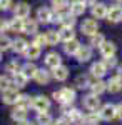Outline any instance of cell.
<instances>
[{"instance_id":"cell-1","label":"cell","mask_w":122,"mask_h":125,"mask_svg":"<svg viewBox=\"0 0 122 125\" xmlns=\"http://www.w3.org/2000/svg\"><path fill=\"white\" fill-rule=\"evenodd\" d=\"M52 22H59L62 27H70V29H74L75 17L70 13V12H59L55 17L52 19Z\"/></svg>"},{"instance_id":"cell-2","label":"cell","mask_w":122,"mask_h":125,"mask_svg":"<svg viewBox=\"0 0 122 125\" xmlns=\"http://www.w3.org/2000/svg\"><path fill=\"white\" fill-rule=\"evenodd\" d=\"M30 107H32L34 110H37L38 114H40V112H47L49 107H50V100H49L45 95H37V97L32 98Z\"/></svg>"},{"instance_id":"cell-3","label":"cell","mask_w":122,"mask_h":125,"mask_svg":"<svg viewBox=\"0 0 122 125\" xmlns=\"http://www.w3.org/2000/svg\"><path fill=\"white\" fill-rule=\"evenodd\" d=\"M19 92H17V88L12 85L10 88L7 90H3L2 92V102L3 104H7V105H13V104H17V100H19Z\"/></svg>"},{"instance_id":"cell-4","label":"cell","mask_w":122,"mask_h":125,"mask_svg":"<svg viewBox=\"0 0 122 125\" xmlns=\"http://www.w3.org/2000/svg\"><path fill=\"white\" fill-rule=\"evenodd\" d=\"M84 107L87 110H90V112H99L100 110V98H99V95L90 94V95L84 97Z\"/></svg>"},{"instance_id":"cell-5","label":"cell","mask_w":122,"mask_h":125,"mask_svg":"<svg viewBox=\"0 0 122 125\" xmlns=\"http://www.w3.org/2000/svg\"><path fill=\"white\" fill-rule=\"evenodd\" d=\"M80 30H82V33L85 35H95L97 33V30H99V23H97V20L94 19H85L82 22V25H80Z\"/></svg>"},{"instance_id":"cell-6","label":"cell","mask_w":122,"mask_h":125,"mask_svg":"<svg viewBox=\"0 0 122 125\" xmlns=\"http://www.w3.org/2000/svg\"><path fill=\"white\" fill-rule=\"evenodd\" d=\"M75 100V90L74 88H69V87H64L62 90H59V102L62 104H72Z\"/></svg>"},{"instance_id":"cell-7","label":"cell","mask_w":122,"mask_h":125,"mask_svg":"<svg viewBox=\"0 0 122 125\" xmlns=\"http://www.w3.org/2000/svg\"><path fill=\"white\" fill-rule=\"evenodd\" d=\"M13 15L17 17V19H27L28 15H30V5L25 3V2H19L15 7H13Z\"/></svg>"},{"instance_id":"cell-8","label":"cell","mask_w":122,"mask_h":125,"mask_svg":"<svg viewBox=\"0 0 122 125\" xmlns=\"http://www.w3.org/2000/svg\"><path fill=\"white\" fill-rule=\"evenodd\" d=\"M107 20L112 23L122 22V7L121 5H114L110 9H107Z\"/></svg>"},{"instance_id":"cell-9","label":"cell","mask_w":122,"mask_h":125,"mask_svg":"<svg viewBox=\"0 0 122 125\" xmlns=\"http://www.w3.org/2000/svg\"><path fill=\"white\" fill-rule=\"evenodd\" d=\"M69 9H70V13H72L74 17H79V15H84L85 13L87 5H85L82 0H72L70 5H69Z\"/></svg>"},{"instance_id":"cell-10","label":"cell","mask_w":122,"mask_h":125,"mask_svg":"<svg viewBox=\"0 0 122 125\" xmlns=\"http://www.w3.org/2000/svg\"><path fill=\"white\" fill-rule=\"evenodd\" d=\"M99 117H100V120H112L114 117H115V107H114L112 104H105V105L100 108Z\"/></svg>"},{"instance_id":"cell-11","label":"cell","mask_w":122,"mask_h":125,"mask_svg":"<svg viewBox=\"0 0 122 125\" xmlns=\"http://www.w3.org/2000/svg\"><path fill=\"white\" fill-rule=\"evenodd\" d=\"M37 19H38L40 23H49V22H52V19H54V13L47 7H40L37 10Z\"/></svg>"},{"instance_id":"cell-12","label":"cell","mask_w":122,"mask_h":125,"mask_svg":"<svg viewBox=\"0 0 122 125\" xmlns=\"http://www.w3.org/2000/svg\"><path fill=\"white\" fill-rule=\"evenodd\" d=\"M75 55H77V60L79 62H89L92 58V48L87 47V45H80Z\"/></svg>"},{"instance_id":"cell-13","label":"cell","mask_w":122,"mask_h":125,"mask_svg":"<svg viewBox=\"0 0 122 125\" xmlns=\"http://www.w3.org/2000/svg\"><path fill=\"white\" fill-rule=\"evenodd\" d=\"M52 77L55 78V80H59V82H64L69 77V68L65 65H59V67L52 68Z\"/></svg>"},{"instance_id":"cell-14","label":"cell","mask_w":122,"mask_h":125,"mask_svg":"<svg viewBox=\"0 0 122 125\" xmlns=\"http://www.w3.org/2000/svg\"><path fill=\"white\" fill-rule=\"evenodd\" d=\"M92 17L94 19H105L107 17V7H105V3L99 2V3L92 5Z\"/></svg>"},{"instance_id":"cell-15","label":"cell","mask_w":122,"mask_h":125,"mask_svg":"<svg viewBox=\"0 0 122 125\" xmlns=\"http://www.w3.org/2000/svg\"><path fill=\"white\" fill-rule=\"evenodd\" d=\"M12 120H15V122H25L27 120V108H22V107H15L13 110H12Z\"/></svg>"},{"instance_id":"cell-16","label":"cell","mask_w":122,"mask_h":125,"mask_svg":"<svg viewBox=\"0 0 122 125\" xmlns=\"http://www.w3.org/2000/svg\"><path fill=\"white\" fill-rule=\"evenodd\" d=\"M105 85H107V90H109V92L117 94V92H121V90H122V80L115 75V77L109 78V82H107Z\"/></svg>"},{"instance_id":"cell-17","label":"cell","mask_w":122,"mask_h":125,"mask_svg":"<svg viewBox=\"0 0 122 125\" xmlns=\"http://www.w3.org/2000/svg\"><path fill=\"white\" fill-rule=\"evenodd\" d=\"M65 115H67V120H69L70 124H82V118H84L82 112L77 110V108H70Z\"/></svg>"},{"instance_id":"cell-18","label":"cell","mask_w":122,"mask_h":125,"mask_svg":"<svg viewBox=\"0 0 122 125\" xmlns=\"http://www.w3.org/2000/svg\"><path fill=\"white\" fill-rule=\"evenodd\" d=\"M45 65L50 68H55L60 65V55L57 53V52H50L45 55Z\"/></svg>"},{"instance_id":"cell-19","label":"cell","mask_w":122,"mask_h":125,"mask_svg":"<svg viewBox=\"0 0 122 125\" xmlns=\"http://www.w3.org/2000/svg\"><path fill=\"white\" fill-rule=\"evenodd\" d=\"M100 53H102L104 57H112V55H115V43L114 42H104L102 45H100Z\"/></svg>"},{"instance_id":"cell-20","label":"cell","mask_w":122,"mask_h":125,"mask_svg":"<svg viewBox=\"0 0 122 125\" xmlns=\"http://www.w3.org/2000/svg\"><path fill=\"white\" fill-rule=\"evenodd\" d=\"M34 78H35V82H37L38 85H47L49 80H50V75H49V72H45L44 68H37Z\"/></svg>"},{"instance_id":"cell-21","label":"cell","mask_w":122,"mask_h":125,"mask_svg":"<svg viewBox=\"0 0 122 125\" xmlns=\"http://www.w3.org/2000/svg\"><path fill=\"white\" fill-rule=\"evenodd\" d=\"M90 88H92V94L94 95H100V94H104L105 90H107V85H105V82H102V80H92L90 82Z\"/></svg>"},{"instance_id":"cell-22","label":"cell","mask_w":122,"mask_h":125,"mask_svg":"<svg viewBox=\"0 0 122 125\" xmlns=\"http://www.w3.org/2000/svg\"><path fill=\"white\" fill-rule=\"evenodd\" d=\"M24 53H25V57H27V58H30V60H35V58L40 57V47H37L35 43H28Z\"/></svg>"},{"instance_id":"cell-23","label":"cell","mask_w":122,"mask_h":125,"mask_svg":"<svg viewBox=\"0 0 122 125\" xmlns=\"http://www.w3.org/2000/svg\"><path fill=\"white\" fill-rule=\"evenodd\" d=\"M105 72H107V68H105V65H104L102 62H97V63H94V65L90 67V73H92V77L100 78V77L105 75Z\"/></svg>"},{"instance_id":"cell-24","label":"cell","mask_w":122,"mask_h":125,"mask_svg":"<svg viewBox=\"0 0 122 125\" xmlns=\"http://www.w3.org/2000/svg\"><path fill=\"white\" fill-rule=\"evenodd\" d=\"M79 47H80V43H79L75 39H72V40H69V42H65V45H64V52H65L67 55H75L77 50H79Z\"/></svg>"},{"instance_id":"cell-25","label":"cell","mask_w":122,"mask_h":125,"mask_svg":"<svg viewBox=\"0 0 122 125\" xmlns=\"http://www.w3.org/2000/svg\"><path fill=\"white\" fill-rule=\"evenodd\" d=\"M24 33L27 35H35L37 33V22L35 20H24Z\"/></svg>"},{"instance_id":"cell-26","label":"cell","mask_w":122,"mask_h":125,"mask_svg":"<svg viewBox=\"0 0 122 125\" xmlns=\"http://www.w3.org/2000/svg\"><path fill=\"white\" fill-rule=\"evenodd\" d=\"M27 45H28V43L24 39H15L13 42H12V47H10V48H12L15 53H24L25 48H27Z\"/></svg>"},{"instance_id":"cell-27","label":"cell","mask_w":122,"mask_h":125,"mask_svg":"<svg viewBox=\"0 0 122 125\" xmlns=\"http://www.w3.org/2000/svg\"><path fill=\"white\" fill-rule=\"evenodd\" d=\"M27 80L28 78L22 73V72H17V73H13V80H12V83L17 87V88H24V87L27 85Z\"/></svg>"},{"instance_id":"cell-28","label":"cell","mask_w":122,"mask_h":125,"mask_svg":"<svg viewBox=\"0 0 122 125\" xmlns=\"http://www.w3.org/2000/svg\"><path fill=\"white\" fill-rule=\"evenodd\" d=\"M59 37H60V40H64V42H69V40H72L75 37V32L70 27H62V30L59 32Z\"/></svg>"},{"instance_id":"cell-29","label":"cell","mask_w":122,"mask_h":125,"mask_svg":"<svg viewBox=\"0 0 122 125\" xmlns=\"http://www.w3.org/2000/svg\"><path fill=\"white\" fill-rule=\"evenodd\" d=\"M20 72L25 75L27 78H34V75H35V72H37V67L34 65V63H25V65H22V68H20Z\"/></svg>"},{"instance_id":"cell-30","label":"cell","mask_w":122,"mask_h":125,"mask_svg":"<svg viewBox=\"0 0 122 125\" xmlns=\"http://www.w3.org/2000/svg\"><path fill=\"white\" fill-rule=\"evenodd\" d=\"M9 30L12 32H22L24 30V19H12L9 22Z\"/></svg>"},{"instance_id":"cell-31","label":"cell","mask_w":122,"mask_h":125,"mask_svg":"<svg viewBox=\"0 0 122 125\" xmlns=\"http://www.w3.org/2000/svg\"><path fill=\"white\" fill-rule=\"evenodd\" d=\"M45 40H47V45H57L60 42V37H59V32L55 30H49L45 33Z\"/></svg>"},{"instance_id":"cell-32","label":"cell","mask_w":122,"mask_h":125,"mask_svg":"<svg viewBox=\"0 0 122 125\" xmlns=\"http://www.w3.org/2000/svg\"><path fill=\"white\" fill-rule=\"evenodd\" d=\"M69 5H70L69 0H52V7H54V10H57V13L59 12H65L69 9Z\"/></svg>"},{"instance_id":"cell-33","label":"cell","mask_w":122,"mask_h":125,"mask_svg":"<svg viewBox=\"0 0 122 125\" xmlns=\"http://www.w3.org/2000/svg\"><path fill=\"white\" fill-rule=\"evenodd\" d=\"M99 120H100L99 114L90 112L89 115H85L84 118H82V124H84V125H97V124H99Z\"/></svg>"},{"instance_id":"cell-34","label":"cell","mask_w":122,"mask_h":125,"mask_svg":"<svg viewBox=\"0 0 122 125\" xmlns=\"http://www.w3.org/2000/svg\"><path fill=\"white\" fill-rule=\"evenodd\" d=\"M37 124L38 125H52L54 120H52L50 114H47V112H40V114L37 115Z\"/></svg>"},{"instance_id":"cell-35","label":"cell","mask_w":122,"mask_h":125,"mask_svg":"<svg viewBox=\"0 0 122 125\" xmlns=\"http://www.w3.org/2000/svg\"><path fill=\"white\" fill-rule=\"evenodd\" d=\"M104 42H105V37H104L102 33H95V35L90 37V45L92 47H100Z\"/></svg>"},{"instance_id":"cell-36","label":"cell","mask_w":122,"mask_h":125,"mask_svg":"<svg viewBox=\"0 0 122 125\" xmlns=\"http://www.w3.org/2000/svg\"><path fill=\"white\" fill-rule=\"evenodd\" d=\"M20 68H22V67H20V63L17 62V60H12V62H9V63L5 65V70L10 72L12 75H13V73H17V72H20Z\"/></svg>"},{"instance_id":"cell-37","label":"cell","mask_w":122,"mask_h":125,"mask_svg":"<svg viewBox=\"0 0 122 125\" xmlns=\"http://www.w3.org/2000/svg\"><path fill=\"white\" fill-rule=\"evenodd\" d=\"M10 47H12V40H10L7 35L0 33V52H2V50H9Z\"/></svg>"},{"instance_id":"cell-38","label":"cell","mask_w":122,"mask_h":125,"mask_svg":"<svg viewBox=\"0 0 122 125\" xmlns=\"http://www.w3.org/2000/svg\"><path fill=\"white\" fill-rule=\"evenodd\" d=\"M32 104L30 97L28 95H19V100H17V107H22V108H28Z\"/></svg>"},{"instance_id":"cell-39","label":"cell","mask_w":122,"mask_h":125,"mask_svg":"<svg viewBox=\"0 0 122 125\" xmlns=\"http://www.w3.org/2000/svg\"><path fill=\"white\" fill-rule=\"evenodd\" d=\"M104 65H105V68L109 70V68H114L115 65H117V58H115V55H112V57H104Z\"/></svg>"},{"instance_id":"cell-40","label":"cell","mask_w":122,"mask_h":125,"mask_svg":"<svg viewBox=\"0 0 122 125\" xmlns=\"http://www.w3.org/2000/svg\"><path fill=\"white\" fill-rule=\"evenodd\" d=\"M75 85L79 87V88H84V87H89V85H90V82H89V77H84V75L77 77V80H75Z\"/></svg>"},{"instance_id":"cell-41","label":"cell","mask_w":122,"mask_h":125,"mask_svg":"<svg viewBox=\"0 0 122 125\" xmlns=\"http://www.w3.org/2000/svg\"><path fill=\"white\" fill-rule=\"evenodd\" d=\"M34 43H35L37 47H40V48H42V45H44V47H47L45 35H42V33H35V40H34Z\"/></svg>"},{"instance_id":"cell-42","label":"cell","mask_w":122,"mask_h":125,"mask_svg":"<svg viewBox=\"0 0 122 125\" xmlns=\"http://www.w3.org/2000/svg\"><path fill=\"white\" fill-rule=\"evenodd\" d=\"M12 87V80L9 77H0V92H3V90H7Z\"/></svg>"},{"instance_id":"cell-43","label":"cell","mask_w":122,"mask_h":125,"mask_svg":"<svg viewBox=\"0 0 122 125\" xmlns=\"http://www.w3.org/2000/svg\"><path fill=\"white\" fill-rule=\"evenodd\" d=\"M12 7V0H0V10H9Z\"/></svg>"},{"instance_id":"cell-44","label":"cell","mask_w":122,"mask_h":125,"mask_svg":"<svg viewBox=\"0 0 122 125\" xmlns=\"http://www.w3.org/2000/svg\"><path fill=\"white\" fill-rule=\"evenodd\" d=\"M7 30H9V22L0 19V32H7Z\"/></svg>"},{"instance_id":"cell-45","label":"cell","mask_w":122,"mask_h":125,"mask_svg":"<svg viewBox=\"0 0 122 125\" xmlns=\"http://www.w3.org/2000/svg\"><path fill=\"white\" fill-rule=\"evenodd\" d=\"M52 125H70V122H69L67 118H57Z\"/></svg>"},{"instance_id":"cell-46","label":"cell","mask_w":122,"mask_h":125,"mask_svg":"<svg viewBox=\"0 0 122 125\" xmlns=\"http://www.w3.org/2000/svg\"><path fill=\"white\" fill-rule=\"evenodd\" d=\"M115 117L122 120V104H119V105L115 107Z\"/></svg>"},{"instance_id":"cell-47","label":"cell","mask_w":122,"mask_h":125,"mask_svg":"<svg viewBox=\"0 0 122 125\" xmlns=\"http://www.w3.org/2000/svg\"><path fill=\"white\" fill-rule=\"evenodd\" d=\"M82 2H84L85 5H94V3H97L95 0H82Z\"/></svg>"},{"instance_id":"cell-48","label":"cell","mask_w":122,"mask_h":125,"mask_svg":"<svg viewBox=\"0 0 122 125\" xmlns=\"http://www.w3.org/2000/svg\"><path fill=\"white\" fill-rule=\"evenodd\" d=\"M117 77L122 80V65H119V68H117Z\"/></svg>"},{"instance_id":"cell-49","label":"cell","mask_w":122,"mask_h":125,"mask_svg":"<svg viewBox=\"0 0 122 125\" xmlns=\"http://www.w3.org/2000/svg\"><path fill=\"white\" fill-rule=\"evenodd\" d=\"M19 125H32V124H30V122H27V120H25V122H20Z\"/></svg>"},{"instance_id":"cell-50","label":"cell","mask_w":122,"mask_h":125,"mask_svg":"<svg viewBox=\"0 0 122 125\" xmlns=\"http://www.w3.org/2000/svg\"><path fill=\"white\" fill-rule=\"evenodd\" d=\"M115 2H117V3H122V0H115Z\"/></svg>"},{"instance_id":"cell-51","label":"cell","mask_w":122,"mask_h":125,"mask_svg":"<svg viewBox=\"0 0 122 125\" xmlns=\"http://www.w3.org/2000/svg\"><path fill=\"white\" fill-rule=\"evenodd\" d=\"M0 60H2V52H0Z\"/></svg>"}]
</instances>
